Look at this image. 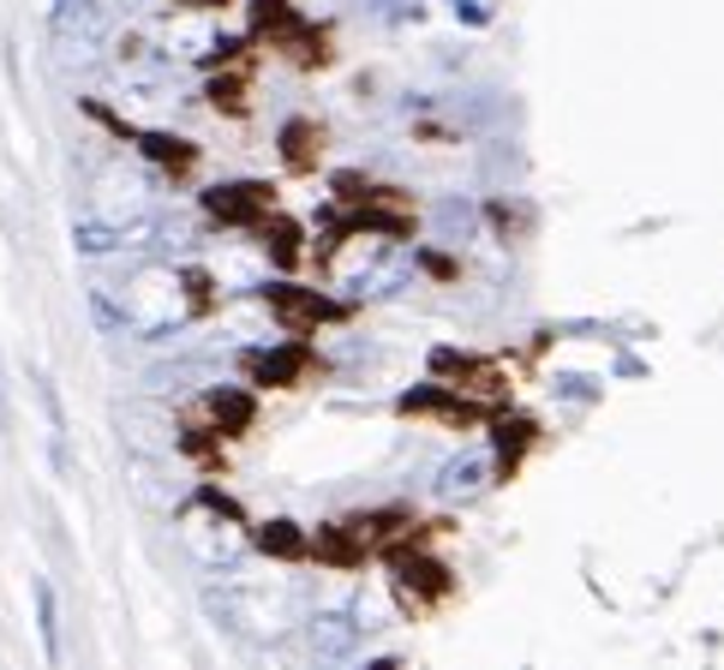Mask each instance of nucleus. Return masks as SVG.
I'll use <instances>...</instances> for the list:
<instances>
[{"label": "nucleus", "mask_w": 724, "mask_h": 670, "mask_svg": "<svg viewBox=\"0 0 724 670\" xmlns=\"http://www.w3.org/2000/svg\"><path fill=\"white\" fill-rule=\"evenodd\" d=\"M395 587H402V599L407 605H432V599H443V592L455 587L449 580V569H443V563H432V557H420V550H402V557H395Z\"/></svg>", "instance_id": "nucleus-2"}, {"label": "nucleus", "mask_w": 724, "mask_h": 670, "mask_svg": "<svg viewBox=\"0 0 724 670\" xmlns=\"http://www.w3.org/2000/svg\"><path fill=\"white\" fill-rule=\"evenodd\" d=\"M263 240H270L276 264H293V258H300V228H293L288 216H263Z\"/></svg>", "instance_id": "nucleus-11"}, {"label": "nucleus", "mask_w": 724, "mask_h": 670, "mask_svg": "<svg viewBox=\"0 0 724 670\" xmlns=\"http://www.w3.org/2000/svg\"><path fill=\"white\" fill-rule=\"evenodd\" d=\"M270 311L288 323V330H318V323L335 318L342 306L318 300V293H306V288H270Z\"/></svg>", "instance_id": "nucleus-4"}, {"label": "nucleus", "mask_w": 724, "mask_h": 670, "mask_svg": "<svg viewBox=\"0 0 724 670\" xmlns=\"http://www.w3.org/2000/svg\"><path fill=\"white\" fill-rule=\"evenodd\" d=\"M312 557L318 563H330V569H353V563H365V539H360V527H318V539H312Z\"/></svg>", "instance_id": "nucleus-5"}, {"label": "nucleus", "mask_w": 724, "mask_h": 670, "mask_svg": "<svg viewBox=\"0 0 724 670\" xmlns=\"http://www.w3.org/2000/svg\"><path fill=\"white\" fill-rule=\"evenodd\" d=\"M323 151V132L312 121H288L282 126V156H288V168H312Z\"/></svg>", "instance_id": "nucleus-8"}, {"label": "nucleus", "mask_w": 724, "mask_h": 670, "mask_svg": "<svg viewBox=\"0 0 724 670\" xmlns=\"http://www.w3.org/2000/svg\"><path fill=\"white\" fill-rule=\"evenodd\" d=\"M306 348H282V353H258L252 371H258V383H300L306 378Z\"/></svg>", "instance_id": "nucleus-9"}, {"label": "nucleus", "mask_w": 724, "mask_h": 670, "mask_svg": "<svg viewBox=\"0 0 724 670\" xmlns=\"http://www.w3.org/2000/svg\"><path fill=\"white\" fill-rule=\"evenodd\" d=\"M144 151H151L156 162H168V168H192V162H198V151H192L186 138H162V132H144Z\"/></svg>", "instance_id": "nucleus-12"}, {"label": "nucleus", "mask_w": 724, "mask_h": 670, "mask_svg": "<svg viewBox=\"0 0 724 670\" xmlns=\"http://www.w3.org/2000/svg\"><path fill=\"white\" fill-rule=\"evenodd\" d=\"M204 204H210V216H221V221H263L270 204H276V192L263 181H240V186H216Z\"/></svg>", "instance_id": "nucleus-3"}, {"label": "nucleus", "mask_w": 724, "mask_h": 670, "mask_svg": "<svg viewBox=\"0 0 724 670\" xmlns=\"http://www.w3.org/2000/svg\"><path fill=\"white\" fill-rule=\"evenodd\" d=\"M37 635H42V659L61 664V605H54L49 580H37Z\"/></svg>", "instance_id": "nucleus-6"}, {"label": "nucleus", "mask_w": 724, "mask_h": 670, "mask_svg": "<svg viewBox=\"0 0 724 670\" xmlns=\"http://www.w3.org/2000/svg\"><path fill=\"white\" fill-rule=\"evenodd\" d=\"M49 24H54V42L72 49V54H91L96 42L108 37V12H102V0H54Z\"/></svg>", "instance_id": "nucleus-1"}, {"label": "nucleus", "mask_w": 724, "mask_h": 670, "mask_svg": "<svg viewBox=\"0 0 724 670\" xmlns=\"http://www.w3.org/2000/svg\"><path fill=\"white\" fill-rule=\"evenodd\" d=\"M258 550H270V557L293 563V557H306V550H312V539H306L293 520H263V527H258Z\"/></svg>", "instance_id": "nucleus-7"}, {"label": "nucleus", "mask_w": 724, "mask_h": 670, "mask_svg": "<svg viewBox=\"0 0 724 670\" xmlns=\"http://www.w3.org/2000/svg\"><path fill=\"white\" fill-rule=\"evenodd\" d=\"M186 7H221V0H186Z\"/></svg>", "instance_id": "nucleus-13"}, {"label": "nucleus", "mask_w": 724, "mask_h": 670, "mask_svg": "<svg viewBox=\"0 0 724 670\" xmlns=\"http://www.w3.org/2000/svg\"><path fill=\"white\" fill-rule=\"evenodd\" d=\"M210 420H216L221 431H246V425H252V395L216 390V395H210Z\"/></svg>", "instance_id": "nucleus-10"}]
</instances>
